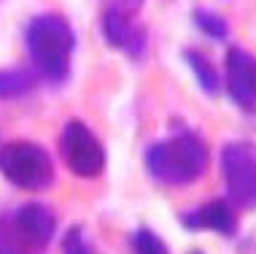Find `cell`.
<instances>
[{
  "mask_svg": "<svg viewBox=\"0 0 256 254\" xmlns=\"http://www.w3.org/2000/svg\"><path fill=\"white\" fill-rule=\"evenodd\" d=\"M24 44L36 71L49 81H62L70 73V57L76 49L73 27L60 14H38L27 22Z\"/></svg>",
  "mask_w": 256,
  "mask_h": 254,
  "instance_id": "cell-1",
  "label": "cell"
},
{
  "mask_svg": "<svg viewBox=\"0 0 256 254\" xmlns=\"http://www.w3.org/2000/svg\"><path fill=\"white\" fill-rule=\"evenodd\" d=\"M208 168V146L194 133H178L170 141L151 146L148 170L162 184H192L205 173Z\"/></svg>",
  "mask_w": 256,
  "mask_h": 254,
  "instance_id": "cell-2",
  "label": "cell"
},
{
  "mask_svg": "<svg viewBox=\"0 0 256 254\" xmlns=\"http://www.w3.org/2000/svg\"><path fill=\"white\" fill-rule=\"evenodd\" d=\"M0 173L19 189H46L54 181L52 157L32 141H11L0 146Z\"/></svg>",
  "mask_w": 256,
  "mask_h": 254,
  "instance_id": "cell-3",
  "label": "cell"
},
{
  "mask_svg": "<svg viewBox=\"0 0 256 254\" xmlns=\"http://www.w3.org/2000/svg\"><path fill=\"white\" fill-rule=\"evenodd\" d=\"M6 227L16 254H40L54 238L57 216L44 203H27L6 216Z\"/></svg>",
  "mask_w": 256,
  "mask_h": 254,
  "instance_id": "cell-4",
  "label": "cell"
},
{
  "mask_svg": "<svg viewBox=\"0 0 256 254\" xmlns=\"http://www.w3.org/2000/svg\"><path fill=\"white\" fill-rule=\"evenodd\" d=\"M221 176L230 203L238 208L256 205V146L254 143H226L221 152Z\"/></svg>",
  "mask_w": 256,
  "mask_h": 254,
  "instance_id": "cell-5",
  "label": "cell"
},
{
  "mask_svg": "<svg viewBox=\"0 0 256 254\" xmlns=\"http://www.w3.org/2000/svg\"><path fill=\"white\" fill-rule=\"evenodd\" d=\"M60 146H62V157H65L68 168H70L76 176L92 178V176L102 173V165H106L102 143L84 122H78V119L68 122L65 130H62Z\"/></svg>",
  "mask_w": 256,
  "mask_h": 254,
  "instance_id": "cell-6",
  "label": "cell"
},
{
  "mask_svg": "<svg viewBox=\"0 0 256 254\" xmlns=\"http://www.w3.org/2000/svg\"><path fill=\"white\" fill-rule=\"evenodd\" d=\"M226 68V92L246 111L256 108V60L240 46H232L224 57Z\"/></svg>",
  "mask_w": 256,
  "mask_h": 254,
  "instance_id": "cell-7",
  "label": "cell"
},
{
  "mask_svg": "<svg viewBox=\"0 0 256 254\" xmlns=\"http://www.w3.org/2000/svg\"><path fill=\"white\" fill-rule=\"evenodd\" d=\"M102 36L108 46L127 52L130 57H140V52L146 49V33L135 27L130 14H122L116 9H106L102 14Z\"/></svg>",
  "mask_w": 256,
  "mask_h": 254,
  "instance_id": "cell-8",
  "label": "cell"
},
{
  "mask_svg": "<svg viewBox=\"0 0 256 254\" xmlns=\"http://www.w3.org/2000/svg\"><path fill=\"white\" fill-rule=\"evenodd\" d=\"M184 224L194 230H216L221 235H234L238 216H234V208L230 200H210V203L200 205L197 211L186 214Z\"/></svg>",
  "mask_w": 256,
  "mask_h": 254,
  "instance_id": "cell-9",
  "label": "cell"
},
{
  "mask_svg": "<svg viewBox=\"0 0 256 254\" xmlns=\"http://www.w3.org/2000/svg\"><path fill=\"white\" fill-rule=\"evenodd\" d=\"M36 87V76L22 68H0V100L22 98Z\"/></svg>",
  "mask_w": 256,
  "mask_h": 254,
  "instance_id": "cell-10",
  "label": "cell"
},
{
  "mask_svg": "<svg viewBox=\"0 0 256 254\" xmlns=\"http://www.w3.org/2000/svg\"><path fill=\"white\" fill-rule=\"evenodd\" d=\"M184 60H186V65L194 71V76H197V81H200V87H202V92L216 95L218 89H221V79H218L216 68L208 63V60H205L197 49H186V52H184Z\"/></svg>",
  "mask_w": 256,
  "mask_h": 254,
  "instance_id": "cell-11",
  "label": "cell"
},
{
  "mask_svg": "<svg viewBox=\"0 0 256 254\" xmlns=\"http://www.w3.org/2000/svg\"><path fill=\"white\" fill-rule=\"evenodd\" d=\"M194 25L205 33L208 38H213V41H224L226 36H230V25H226L224 17H218L216 11L197 9L194 11Z\"/></svg>",
  "mask_w": 256,
  "mask_h": 254,
  "instance_id": "cell-12",
  "label": "cell"
},
{
  "mask_svg": "<svg viewBox=\"0 0 256 254\" xmlns=\"http://www.w3.org/2000/svg\"><path fill=\"white\" fill-rule=\"evenodd\" d=\"M132 251L135 254H170L162 238H159L156 232L146 230V227L135 230V235H132Z\"/></svg>",
  "mask_w": 256,
  "mask_h": 254,
  "instance_id": "cell-13",
  "label": "cell"
},
{
  "mask_svg": "<svg viewBox=\"0 0 256 254\" xmlns=\"http://www.w3.org/2000/svg\"><path fill=\"white\" fill-rule=\"evenodd\" d=\"M62 251H65V254H92L89 243L84 241V232H81L78 227H73L65 235V241H62Z\"/></svg>",
  "mask_w": 256,
  "mask_h": 254,
  "instance_id": "cell-14",
  "label": "cell"
},
{
  "mask_svg": "<svg viewBox=\"0 0 256 254\" xmlns=\"http://www.w3.org/2000/svg\"><path fill=\"white\" fill-rule=\"evenodd\" d=\"M102 3H106V9H116V11L132 17V14L143 6V0H102Z\"/></svg>",
  "mask_w": 256,
  "mask_h": 254,
  "instance_id": "cell-15",
  "label": "cell"
},
{
  "mask_svg": "<svg viewBox=\"0 0 256 254\" xmlns=\"http://www.w3.org/2000/svg\"><path fill=\"white\" fill-rule=\"evenodd\" d=\"M0 254H16L11 243V235H8V227H6V219L0 216Z\"/></svg>",
  "mask_w": 256,
  "mask_h": 254,
  "instance_id": "cell-16",
  "label": "cell"
},
{
  "mask_svg": "<svg viewBox=\"0 0 256 254\" xmlns=\"http://www.w3.org/2000/svg\"><path fill=\"white\" fill-rule=\"evenodd\" d=\"M194 254H202V251H194Z\"/></svg>",
  "mask_w": 256,
  "mask_h": 254,
  "instance_id": "cell-17",
  "label": "cell"
}]
</instances>
